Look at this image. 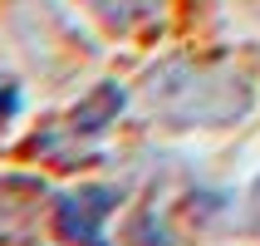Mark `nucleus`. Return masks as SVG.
Here are the masks:
<instances>
[{
  "label": "nucleus",
  "mask_w": 260,
  "mask_h": 246,
  "mask_svg": "<svg viewBox=\"0 0 260 246\" xmlns=\"http://www.w3.org/2000/svg\"><path fill=\"white\" fill-rule=\"evenodd\" d=\"M147 108L172 128H226L250 114L255 89L246 74L226 64H197V59H162L147 69Z\"/></svg>",
  "instance_id": "1"
},
{
  "label": "nucleus",
  "mask_w": 260,
  "mask_h": 246,
  "mask_svg": "<svg viewBox=\"0 0 260 246\" xmlns=\"http://www.w3.org/2000/svg\"><path fill=\"white\" fill-rule=\"evenodd\" d=\"M118 207H123V187H113V182H79V187L54 197L49 222H54V236L64 246H113L108 222L118 217Z\"/></svg>",
  "instance_id": "2"
},
{
  "label": "nucleus",
  "mask_w": 260,
  "mask_h": 246,
  "mask_svg": "<svg viewBox=\"0 0 260 246\" xmlns=\"http://www.w3.org/2000/svg\"><path fill=\"white\" fill-rule=\"evenodd\" d=\"M123 108H128V89L123 84H113V79H108V84H93L84 99L69 108L64 123H54L44 138H35V148H40L44 158H69L74 148L84 153V143L88 138H103V133L118 123Z\"/></svg>",
  "instance_id": "3"
},
{
  "label": "nucleus",
  "mask_w": 260,
  "mask_h": 246,
  "mask_svg": "<svg viewBox=\"0 0 260 246\" xmlns=\"http://www.w3.org/2000/svg\"><path fill=\"white\" fill-rule=\"evenodd\" d=\"M84 5L99 15L108 30H123V35L152 25V20L162 15V0H84Z\"/></svg>",
  "instance_id": "4"
},
{
  "label": "nucleus",
  "mask_w": 260,
  "mask_h": 246,
  "mask_svg": "<svg viewBox=\"0 0 260 246\" xmlns=\"http://www.w3.org/2000/svg\"><path fill=\"white\" fill-rule=\"evenodd\" d=\"M123 246H172V236H167V227H162L157 212H152V207H143V212H133V217H128Z\"/></svg>",
  "instance_id": "5"
},
{
  "label": "nucleus",
  "mask_w": 260,
  "mask_h": 246,
  "mask_svg": "<svg viewBox=\"0 0 260 246\" xmlns=\"http://www.w3.org/2000/svg\"><path fill=\"white\" fill-rule=\"evenodd\" d=\"M20 114H25V89L15 84V79H5V74H0V133L10 128Z\"/></svg>",
  "instance_id": "6"
},
{
  "label": "nucleus",
  "mask_w": 260,
  "mask_h": 246,
  "mask_svg": "<svg viewBox=\"0 0 260 246\" xmlns=\"http://www.w3.org/2000/svg\"><path fill=\"white\" fill-rule=\"evenodd\" d=\"M246 227L260 236V177L250 182V192H246Z\"/></svg>",
  "instance_id": "7"
}]
</instances>
